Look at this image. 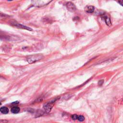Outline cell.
I'll use <instances>...</instances> for the list:
<instances>
[{"label": "cell", "instance_id": "1", "mask_svg": "<svg viewBox=\"0 0 123 123\" xmlns=\"http://www.w3.org/2000/svg\"><path fill=\"white\" fill-rule=\"evenodd\" d=\"M43 58V55L41 54H36L34 55H32L28 56L26 58L27 61L29 63H33L37 62Z\"/></svg>", "mask_w": 123, "mask_h": 123}, {"label": "cell", "instance_id": "2", "mask_svg": "<svg viewBox=\"0 0 123 123\" xmlns=\"http://www.w3.org/2000/svg\"><path fill=\"white\" fill-rule=\"evenodd\" d=\"M11 24L14 27H17V28H19L26 29V30H29V31H32V28H30L28 26H25L24 25H23L22 24H20L19 23H18L16 22H12L11 23Z\"/></svg>", "mask_w": 123, "mask_h": 123}, {"label": "cell", "instance_id": "3", "mask_svg": "<svg viewBox=\"0 0 123 123\" xmlns=\"http://www.w3.org/2000/svg\"><path fill=\"white\" fill-rule=\"evenodd\" d=\"M50 2V1H45V0H34L32 1V3L34 6L40 7V6H42L44 5L47 4Z\"/></svg>", "mask_w": 123, "mask_h": 123}, {"label": "cell", "instance_id": "4", "mask_svg": "<svg viewBox=\"0 0 123 123\" xmlns=\"http://www.w3.org/2000/svg\"><path fill=\"white\" fill-rule=\"evenodd\" d=\"M53 104H54V101H51L50 102L45 104L43 106L45 111L47 112H49L52 108Z\"/></svg>", "mask_w": 123, "mask_h": 123}, {"label": "cell", "instance_id": "5", "mask_svg": "<svg viewBox=\"0 0 123 123\" xmlns=\"http://www.w3.org/2000/svg\"><path fill=\"white\" fill-rule=\"evenodd\" d=\"M67 9L70 12H74L76 10V7L75 5L72 2H68L66 4Z\"/></svg>", "mask_w": 123, "mask_h": 123}, {"label": "cell", "instance_id": "6", "mask_svg": "<svg viewBox=\"0 0 123 123\" xmlns=\"http://www.w3.org/2000/svg\"><path fill=\"white\" fill-rule=\"evenodd\" d=\"M94 7L92 5H88L85 8V11L88 13H92L94 12Z\"/></svg>", "mask_w": 123, "mask_h": 123}, {"label": "cell", "instance_id": "7", "mask_svg": "<svg viewBox=\"0 0 123 123\" xmlns=\"http://www.w3.org/2000/svg\"><path fill=\"white\" fill-rule=\"evenodd\" d=\"M103 18L105 20V23L106 24H107V25L110 26H111V20H110V18L109 16H106V15H104L103 16Z\"/></svg>", "mask_w": 123, "mask_h": 123}, {"label": "cell", "instance_id": "8", "mask_svg": "<svg viewBox=\"0 0 123 123\" xmlns=\"http://www.w3.org/2000/svg\"><path fill=\"white\" fill-rule=\"evenodd\" d=\"M11 111L13 113H17L20 111V109L17 106H13L12 108Z\"/></svg>", "mask_w": 123, "mask_h": 123}, {"label": "cell", "instance_id": "9", "mask_svg": "<svg viewBox=\"0 0 123 123\" xmlns=\"http://www.w3.org/2000/svg\"><path fill=\"white\" fill-rule=\"evenodd\" d=\"M0 111L3 114H7L9 112V110L6 107H1L0 108Z\"/></svg>", "mask_w": 123, "mask_h": 123}, {"label": "cell", "instance_id": "10", "mask_svg": "<svg viewBox=\"0 0 123 123\" xmlns=\"http://www.w3.org/2000/svg\"><path fill=\"white\" fill-rule=\"evenodd\" d=\"M77 120L80 122H83L85 120V117L83 115H78Z\"/></svg>", "mask_w": 123, "mask_h": 123}, {"label": "cell", "instance_id": "11", "mask_svg": "<svg viewBox=\"0 0 123 123\" xmlns=\"http://www.w3.org/2000/svg\"><path fill=\"white\" fill-rule=\"evenodd\" d=\"M78 115H76V114H74V115H72V116H71V118L72 119L75 120H77V118H78Z\"/></svg>", "mask_w": 123, "mask_h": 123}, {"label": "cell", "instance_id": "12", "mask_svg": "<svg viewBox=\"0 0 123 123\" xmlns=\"http://www.w3.org/2000/svg\"><path fill=\"white\" fill-rule=\"evenodd\" d=\"M118 3H119L120 5H121L122 6H123V0H119V1H118Z\"/></svg>", "mask_w": 123, "mask_h": 123}, {"label": "cell", "instance_id": "13", "mask_svg": "<svg viewBox=\"0 0 123 123\" xmlns=\"http://www.w3.org/2000/svg\"><path fill=\"white\" fill-rule=\"evenodd\" d=\"M103 80H100V81H99V82H98V85H101L102 84H103Z\"/></svg>", "mask_w": 123, "mask_h": 123}, {"label": "cell", "instance_id": "14", "mask_svg": "<svg viewBox=\"0 0 123 123\" xmlns=\"http://www.w3.org/2000/svg\"></svg>", "mask_w": 123, "mask_h": 123}]
</instances>
